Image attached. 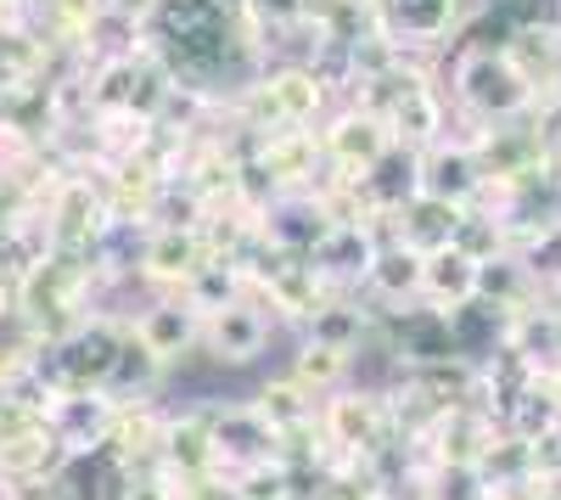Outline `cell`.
Instances as JSON below:
<instances>
[{
    "label": "cell",
    "mask_w": 561,
    "mask_h": 500,
    "mask_svg": "<svg viewBox=\"0 0 561 500\" xmlns=\"http://www.w3.org/2000/svg\"><path fill=\"white\" fill-rule=\"evenodd\" d=\"M320 433L332 450H348V456H382L393 433V405L388 388H332L320 394V411H314Z\"/></svg>",
    "instance_id": "cell-1"
},
{
    "label": "cell",
    "mask_w": 561,
    "mask_h": 500,
    "mask_svg": "<svg viewBox=\"0 0 561 500\" xmlns=\"http://www.w3.org/2000/svg\"><path fill=\"white\" fill-rule=\"evenodd\" d=\"M455 96L472 107L478 118H489V124L523 118V113L539 107L534 84L511 68V57L500 52V45H478V52L460 57V68H455Z\"/></svg>",
    "instance_id": "cell-2"
},
{
    "label": "cell",
    "mask_w": 561,
    "mask_h": 500,
    "mask_svg": "<svg viewBox=\"0 0 561 500\" xmlns=\"http://www.w3.org/2000/svg\"><path fill=\"white\" fill-rule=\"evenodd\" d=\"M208 259L214 248L203 237V225H147L140 253H135V276L158 293H185Z\"/></svg>",
    "instance_id": "cell-3"
},
{
    "label": "cell",
    "mask_w": 561,
    "mask_h": 500,
    "mask_svg": "<svg viewBox=\"0 0 561 500\" xmlns=\"http://www.w3.org/2000/svg\"><path fill=\"white\" fill-rule=\"evenodd\" d=\"M270 332H275V315H264V304L248 293L203 315V349L214 366H253L270 349Z\"/></svg>",
    "instance_id": "cell-4"
},
{
    "label": "cell",
    "mask_w": 561,
    "mask_h": 500,
    "mask_svg": "<svg viewBox=\"0 0 561 500\" xmlns=\"http://www.w3.org/2000/svg\"><path fill=\"white\" fill-rule=\"evenodd\" d=\"M320 147H325V163H332L343 180H359V174H370L393 152V129H388L382 113L348 107L332 129H320Z\"/></svg>",
    "instance_id": "cell-5"
},
{
    "label": "cell",
    "mask_w": 561,
    "mask_h": 500,
    "mask_svg": "<svg viewBox=\"0 0 561 500\" xmlns=\"http://www.w3.org/2000/svg\"><path fill=\"white\" fill-rule=\"evenodd\" d=\"M129 332L147 343L163 366H180L185 349L203 343V309L185 298V293H163L158 304H147L140 315H129Z\"/></svg>",
    "instance_id": "cell-6"
},
{
    "label": "cell",
    "mask_w": 561,
    "mask_h": 500,
    "mask_svg": "<svg viewBox=\"0 0 561 500\" xmlns=\"http://www.w3.org/2000/svg\"><path fill=\"white\" fill-rule=\"evenodd\" d=\"M415 174H421V192L427 197H444V203H478L483 197V163H478V147L472 141H433L427 152H415Z\"/></svg>",
    "instance_id": "cell-7"
},
{
    "label": "cell",
    "mask_w": 561,
    "mask_h": 500,
    "mask_svg": "<svg viewBox=\"0 0 561 500\" xmlns=\"http://www.w3.org/2000/svg\"><path fill=\"white\" fill-rule=\"evenodd\" d=\"M163 467L180 484H197V478L214 473V405H185V411H169Z\"/></svg>",
    "instance_id": "cell-8"
},
{
    "label": "cell",
    "mask_w": 561,
    "mask_h": 500,
    "mask_svg": "<svg viewBox=\"0 0 561 500\" xmlns=\"http://www.w3.org/2000/svg\"><path fill=\"white\" fill-rule=\"evenodd\" d=\"M163 433H169V411H158L152 399H118V417H113V433H107V456L118 467L163 462Z\"/></svg>",
    "instance_id": "cell-9"
},
{
    "label": "cell",
    "mask_w": 561,
    "mask_h": 500,
    "mask_svg": "<svg viewBox=\"0 0 561 500\" xmlns=\"http://www.w3.org/2000/svg\"><path fill=\"white\" fill-rule=\"evenodd\" d=\"M472 298H478V259L466 248L444 242V248H433L427 259H421V304H427V309L455 315Z\"/></svg>",
    "instance_id": "cell-10"
},
{
    "label": "cell",
    "mask_w": 561,
    "mask_h": 500,
    "mask_svg": "<svg viewBox=\"0 0 561 500\" xmlns=\"http://www.w3.org/2000/svg\"><path fill=\"white\" fill-rule=\"evenodd\" d=\"M248 405H253V417H259V422L280 439V450H287L293 439H304V433L314 428V411H320V399H314L309 388H298L287 372L270 377V383H264V388H259Z\"/></svg>",
    "instance_id": "cell-11"
},
{
    "label": "cell",
    "mask_w": 561,
    "mask_h": 500,
    "mask_svg": "<svg viewBox=\"0 0 561 500\" xmlns=\"http://www.w3.org/2000/svg\"><path fill=\"white\" fill-rule=\"evenodd\" d=\"M500 52L511 57V68L534 84V96H556V79H561V29L556 23L517 29L511 39H500Z\"/></svg>",
    "instance_id": "cell-12"
},
{
    "label": "cell",
    "mask_w": 561,
    "mask_h": 500,
    "mask_svg": "<svg viewBox=\"0 0 561 500\" xmlns=\"http://www.w3.org/2000/svg\"><path fill=\"white\" fill-rule=\"evenodd\" d=\"M421 259H427V253H415L410 242H382L377 253H370V264H365L370 298L388 304V309L421 304Z\"/></svg>",
    "instance_id": "cell-13"
},
{
    "label": "cell",
    "mask_w": 561,
    "mask_h": 500,
    "mask_svg": "<svg viewBox=\"0 0 561 500\" xmlns=\"http://www.w3.org/2000/svg\"><path fill=\"white\" fill-rule=\"evenodd\" d=\"M287 377L320 399V394H332V388H343V383L354 377V349H343V343H320V338H304V343L293 349V360H287Z\"/></svg>",
    "instance_id": "cell-14"
},
{
    "label": "cell",
    "mask_w": 561,
    "mask_h": 500,
    "mask_svg": "<svg viewBox=\"0 0 561 500\" xmlns=\"http://www.w3.org/2000/svg\"><path fill=\"white\" fill-rule=\"evenodd\" d=\"M455 225H460V203H444V197H427V192L399 203V242H410L415 253L444 248L455 237Z\"/></svg>",
    "instance_id": "cell-15"
},
{
    "label": "cell",
    "mask_w": 561,
    "mask_h": 500,
    "mask_svg": "<svg viewBox=\"0 0 561 500\" xmlns=\"http://www.w3.org/2000/svg\"><path fill=\"white\" fill-rule=\"evenodd\" d=\"M478 298L494 304L500 315H517L539 298V282L528 276V264L517 253H494V259L478 264Z\"/></svg>",
    "instance_id": "cell-16"
},
{
    "label": "cell",
    "mask_w": 561,
    "mask_h": 500,
    "mask_svg": "<svg viewBox=\"0 0 561 500\" xmlns=\"http://www.w3.org/2000/svg\"><path fill=\"white\" fill-rule=\"evenodd\" d=\"M377 7H382V23L410 39H438L460 18V0H377Z\"/></svg>",
    "instance_id": "cell-17"
},
{
    "label": "cell",
    "mask_w": 561,
    "mask_h": 500,
    "mask_svg": "<svg viewBox=\"0 0 561 500\" xmlns=\"http://www.w3.org/2000/svg\"><path fill=\"white\" fill-rule=\"evenodd\" d=\"M225 484H230V500H298V478H293L287 456L253 462V467H242L237 478H225Z\"/></svg>",
    "instance_id": "cell-18"
}]
</instances>
